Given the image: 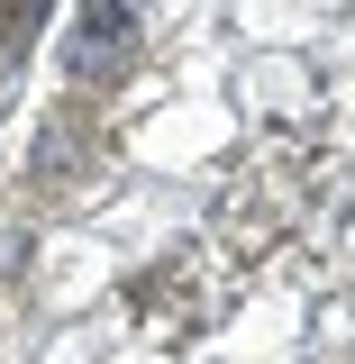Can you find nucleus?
I'll use <instances>...</instances> for the list:
<instances>
[{
    "label": "nucleus",
    "mask_w": 355,
    "mask_h": 364,
    "mask_svg": "<svg viewBox=\"0 0 355 364\" xmlns=\"http://www.w3.org/2000/svg\"><path fill=\"white\" fill-rule=\"evenodd\" d=\"M0 9H18V0H0Z\"/></svg>",
    "instance_id": "nucleus-1"
}]
</instances>
